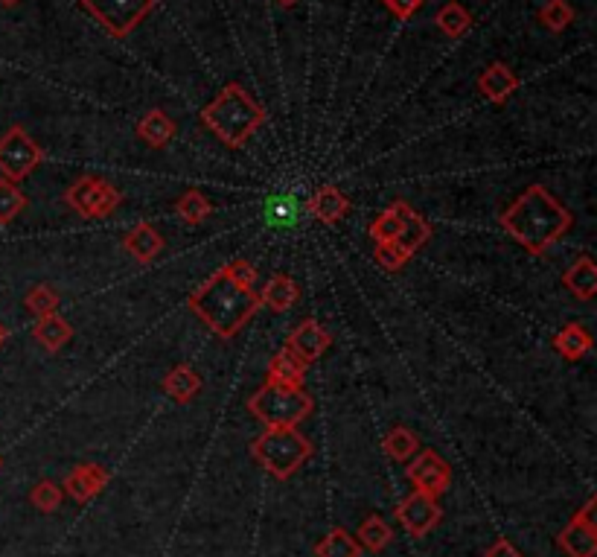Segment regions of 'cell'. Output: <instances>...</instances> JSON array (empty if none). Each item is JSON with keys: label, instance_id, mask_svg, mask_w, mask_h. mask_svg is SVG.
<instances>
[{"label": "cell", "instance_id": "39", "mask_svg": "<svg viewBox=\"0 0 597 557\" xmlns=\"http://www.w3.org/2000/svg\"><path fill=\"white\" fill-rule=\"evenodd\" d=\"M484 557H525L510 540H504V537H498L496 543L484 552Z\"/></svg>", "mask_w": 597, "mask_h": 557}, {"label": "cell", "instance_id": "17", "mask_svg": "<svg viewBox=\"0 0 597 557\" xmlns=\"http://www.w3.org/2000/svg\"><path fill=\"white\" fill-rule=\"evenodd\" d=\"M306 380V362L295 356L289 348L277 350L268 362V383L286 385V388H303Z\"/></svg>", "mask_w": 597, "mask_h": 557}, {"label": "cell", "instance_id": "25", "mask_svg": "<svg viewBox=\"0 0 597 557\" xmlns=\"http://www.w3.org/2000/svg\"><path fill=\"white\" fill-rule=\"evenodd\" d=\"M434 21H437L440 33L449 35V38H464V35L472 30V15H469V9H466L464 3H458V0L443 3V6L437 9Z\"/></svg>", "mask_w": 597, "mask_h": 557}, {"label": "cell", "instance_id": "16", "mask_svg": "<svg viewBox=\"0 0 597 557\" xmlns=\"http://www.w3.org/2000/svg\"><path fill=\"white\" fill-rule=\"evenodd\" d=\"M429 237H432V225L408 202H402V228H399V237L394 240L402 248V254L411 260L423 245L429 243Z\"/></svg>", "mask_w": 597, "mask_h": 557}, {"label": "cell", "instance_id": "41", "mask_svg": "<svg viewBox=\"0 0 597 557\" xmlns=\"http://www.w3.org/2000/svg\"><path fill=\"white\" fill-rule=\"evenodd\" d=\"M277 3H280V6H286V9H292V6H295V3H300V0H277Z\"/></svg>", "mask_w": 597, "mask_h": 557}, {"label": "cell", "instance_id": "9", "mask_svg": "<svg viewBox=\"0 0 597 557\" xmlns=\"http://www.w3.org/2000/svg\"><path fill=\"white\" fill-rule=\"evenodd\" d=\"M595 496L586 499V505L568 520L557 534V546L568 557H595L597 555V525H595Z\"/></svg>", "mask_w": 597, "mask_h": 557}, {"label": "cell", "instance_id": "33", "mask_svg": "<svg viewBox=\"0 0 597 557\" xmlns=\"http://www.w3.org/2000/svg\"><path fill=\"white\" fill-rule=\"evenodd\" d=\"M266 219L271 225H298L300 202L295 196H274V199H268Z\"/></svg>", "mask_w": 597, "mask_h": 557}, {"label": "cell", "instance_id": "32", "mask_svg": "<svg viewBox=\"0 0 597 557\" xmlns=\"http://www.w3.org/2000/svg\"><path fill=\"white\" fill-rule=\"evenodd\" d=\"M536 21L551 30V33H563L565 27L574 21V9L568 0H548L539 12H536Z\"/></svg>", "mask_w": 597, "mask_h": 557}, {"label": "cell", "instance_id": "19", "mask_svg": "<svg viewBox=\"0 0 597 557\" xmlns=\"http://www.w3.org/2000/svg\"><path fill=\"white\" fill-rule=\"evenodd\" d=\"M137 138L143 140L146 146H152V149H164L166 143L175 138V123H172V117L166 111L152 108V111H146L137 120Z\"/></svg>", "mask_w": 597, "mask_h": 557}, {"label": "cell", "instance_id": "21", "mask_svg": "<svg viewBox=\"0 0 597 557\" xmlns=\"http://www.w3.org/2000/svg\"><path fill=\"white\" fill-rule=\"evenodd\" d=\"M300 289L295 280L289 275H274L271 280H266V289L260 295V304L268 307L271 313H289L295 304H298Z\"/></svg>", "mask_w": 597, "mask_h": 557}, {"label": "cell", "instance_id": "1", "mask_svg": "<svg viewBox=\"0 0 597 557\" xmlns=\"http://www.w3.org/2000/svg\"><path fill=\"white\" fill-rule=\"evenodd\" d=\"M498 222L516 243L528 248L533 257H542L551 245L563 240L574 219L565 210L563 202L551 196L548 187L531 184L510 208L498 216Z\"/></svg>", "mask_w": 597, "mask_h": 557}, {"label": "cell", "instance_id": "28", "mask_svg": "<svg viewBox=\"0 0 597 557\" xmlns=\"http://www.w3.org/2000/svg\"><path fill=\"white\" fill-rule=\"evenodd\" d=\"M362 546L356 543V537L344 528H332L330 534L315 546V557H359Z\"/></svg>", "mask_w": 597, "mask_h": 557}, {"label": "cell", "instance_id": "43", "mask_svg": "<svg viewBox=\"0 0 597 557\" xmlns=\"http://www.w3.org/2000/svg\"><path fill=\"white\" fill-rule=\"evenodd\" d=\"M0 467H3V458H0Z\"/></svg>", "mask_w": 597, "mask_h": 557}, {"label": "cell", "instance_id": "34", "mask_svg": "<svg viewBox=\"0 0 597 557\" xmlns=\"http://www.w3.org/2000/svg\"><path fill=\"white\" fill-rule=\"evenodd\" d=\"M30 502H33V508H38L41 514H53V511L62 508L65 490H62V485H56V482H38L30 490Z\"/></svg>", "mask_w": 597, "mask_h": 557}, {"label": "cell", "instance_id": "38", "mask_svg": "<svg viewBox=\"0 0 597 557\" xmlns=\"http://www.w3.org/2000/svg\"><path fill=\"white\" fill-rule=\"evenodd\" d=\"M228 272L245 286H254V280H257V269L248 260H233V263H228Z\"/></svg>", "mask_w": 597, "mask_h": 557}, {"label": "cell", "instance_id": "30", "mask_svg": "<svg viewBox=\"0 0 597 557\" xmlns=\"http://www.w3.org/2000/svg\"><path fill=\"white\" fill-rule=\"evenodd\" d=\"M21 210H27V196L15 181L0 178V228L12 225L21 216Z\"/></svg>", "mask_w": 597, "mask_h": 557}, {"label": "cell", "instance_id": "36", "mask_svg": "<svg viewBox=\"0 0 597 557\" xmlns=\"http://www.w3.org/2000/svg\"><path fill=\"white\" fill-rule=\"evenodd\" d=\"M373 257H376V263H379L382 269H388V272H399V269L408 263V257L402 254V248H399L397 243H376Z\"/></svg>", "mask_w": 597, "mask_h": 557}, {"label": "cell", "instance_id": "31", "mask_svg": "<svg viewBox=\"0 0 597 557\" xmlns=\"http://www.w3.org/2000/svg\"><path fill=\"white\" fill-rule=\"evenodd\" d=\"M175 210H178V216L187 222V225H201L204 219H210L213 216V205L207 202V196L201 193V190H187L181 199H178V205H175Z\"/></svg>", "mask_w": 597, "mask_h": 557}, {"label": "cell", "instance_id": "15", "mask_svg": "<svg viewBox=\"0 0 597 557\" xmlns=\"http://www.w3.org/2000/svg\"><path fill=\"white\" fill-rule=\"evenodd\" d=\"M123 248L132 254L137 263H152L164 251V237L152 222H137L132 231L123 237Z\"/></svg>", "mask_w": 597, "mask_h": 557}, {"label": "cell", "instance_id": "27", "mask_svg": "<svg viewBox=\"0 0 597 557\" xmlns=\"http://www.w3.org/2000/svg\"><path fill=\"white\" fill-rule=\"evenodd\" d=\"M382 450H385L388 458H394V461H411L414 455L420 453V438L411 429H405V426H394L385 435Z\"/></svg>", "mask_w": 597, "mask_h": 557}, {"label": "cell", "instance_id": "10", "mask_svg": "<svg viewBox=\"0 0 597 557\" xmlns=\"http://www.w3.org/2000/svg\"><path fill=\"white\" fill-rule=\"evenodd\" d=\"M394 514H397L399 525H402L411 537H426L434 525L440 523L443 508L437 505V496L420 493V490H411V493L399 502Z\"/></svg>", "mask_w": 597, "mask_h": 557}, {"label": "cell", "instance_id": "26", "mask_svg": "<svg viewBox=\"0 0 597 557\" xmlns=\"http://www.w3.org/2000/svg\"><path fill=\"white\" fill-rule=\"evenodd\" d=\"M391 540H394V531L379 514L367 517L365 523L359 525V531H356V543L367 552H385L391 546Z\"/></svg>", "mask_w": 597, "mask_h": 557}, {"label": "cell", "instance_id": "4", "mask_svg": "<svg viewBox=\"0 0 597 557\" xmlns=\"http://www.w3.org/2000/svg\"><path fill=\"white\" fill-rule=\"evenodd\" d=\"M315 453L312 441L306 435H300L298 426H283V429H266L263 435L254 438L251 455L257 458V464L271 473L274 479L286 482L303 467V461H309Z\"/></svg>", "mask_w": 597, "mask_h": 557}, {"label": "cell", "instance_id": "13", "mask_svg": "<svg viewBox=\"0 0 597 557\" xmlns=\"http://www.w3.org/2000/svg\"><path fill=\"white\" fill-rule=\"evenodd\" d=\"M108 482H111V473H108L102 464L88 461V464H79V467H73V470H70V476L65 479L62 490L70 493L79 505H85V502L97 499Z\"/></svg>", "mask_w": 597, "mask_h": 557}, {"label": "cell", "instance_id": "2", "mask_svg": "<svg viewBox=\"0 0 597 557\" xmlns=\"http://www.w3.org/2000/svg\"><path fill=\"white\" fill-rule=\"evenodd\" d=\"M187 307L219 339H233L242 333V327H248V321L257 315L263 304H260V295L254 292V286L239 283L228 272V266H222L187 298Z\"/></svg>", "mask_w": 597, "mask_h": 557}, {"label": "cell", "instance_id": "8", "mask_svg": "<svg viewBox=\"0 0 597 557\" xmlns=\"http://www.w3.org/2000/svg\"><path fill=\"white\" fill-rule=\"evenodd\" d=\"M44 161L41 146L30 138V132L24 126H9L0 138V173L9 181H24L27 175H33Z\"/></svg>", "mask_w": 597, "mask_h": 557}, {"label": "cell", "instance_id": "42", "mask_svg": "<svg viewBox=\"0 0 597 557\" xmlns=\"http://www.w3.org/2000/svg\"><path fill=\"white\" fill-rule=\"evenodd\" d=\"M3 6H15V3H21V0H0Z\"/></svg>", "mask_w": 597, "mask_h": 557}, {"label": "cell", "instance_id": "23", "mask_svg": "<svg viewBox=\"0 0 597 557\" xmlns=\"http://www.w3.org/2000/svg\"><path fill=\"white\" fill-rule=\"evenodd\" d=\"M164 391L175 403H190L201 391V374L190 365H175L164 377Z\"/></svg>", "mask_w": 597, "mask_h": 557}, {"label": "cell", "instance_id": "12", "mask_svg": "<svg viewBox=\"0 0 597 557\" xmlns=\"http://www.w3.org/2000/svg\"><path fill=\"white\" fill-rule=\"evenodd\" d=\"M332 345V336L327 327H321L315 318H306V321H300L298 327L289 333V339H286V348L292 350L295 356H300L306 365H312V362H318Z\"/></svg>", "mask_w": 597, "mask_h": 557}, {"label": "cell", "instance_id": "5", "mask_svg": "<svg viewBox=\"0 0 597 557\" xmlns=\"http://www.w3.org/2000/svg\"><path fill=\"white\" fill-rule=\"evenodd\" d=\"M315 409V400L303 388H286V385L266 383L254 397H248V412L260 420L266 429H283L298 426Z\"/></svg>", "mask_w": 597, "mask_h": 557}, {"label": "cell", "instance_id": "11", "mask_svg": "<svg viewBox=\"0 0 597 557\" xmlns=\"http://www.w3.org/2000/svg\"><path fill=\"white\" fill-rule=\"evenodd\" d=\"M405 473H408L414 490L429 493V496H440V493H446L449 485H452V467H449V461L440 458L434 450H423V453L411 461V467Z\"/></svg>", "mask_w": 597, "mask_h": 557}, {"label": "cell", "instance_id": "22", "mask_svg": "<svg viewBox=\"0 0 597 557\" xmlns=\"http://www.w3.org/2000/svg\"><path fill=\"white\" fill-rule=\"evenodd\" d=\"M565 289L577 295L580 301H592L597 295V269L592 257H580L568 272L563 275Z\"/></svg>", "mask_w": 597, "mask_h": 557}, {"label": "cell", "instance_id": "29", "mask_svg": "<svg viewBox=\"0 0 597 557\" xmlns=\"http://www.w3.org/2000/svg\"><path fill=\"white\" fill-rule=\"evenodd\" d=\"M399 228H402V202H394L370 222V237L373 243H394L399 237Z\"/></svg>", "mask_w": 597, "mask_h": 557}, {"label": "cell", "instance_id": "24", "mask_svg": "<svg viewBox=\"0 0 597 557\" xmlns=\"http://www.w3.org/2000/svg\"><path fill=\"white\" fill-rule=\"evenodd\" d=\"M554 348L560 350V356L568 362L583 359L592 350V336L583 324H565L563 330L554 336Z\"/></svg>", "mask_w": 597, "mask_h": 557}, {"label": "cell", "instance_id": "20", "mask_svg": "<svg viewBox=\"0 0 597 557\" xmlns=\"http://www.w3.org/2000/svg\"><path fill=\"white\" fill-rule=\"evenodd\" d=\"M33 336L47 353H59L73 339V327L59 313L44 315V318H38V324L33 327Z\"/></svg>", "mask_w": 597, "mask_h": 557}, {"label": "cell", "instance_id": "40", "mask_svg": "<svg viewBox=\"0 0 597 557\" xmlns=\"http://www.w3.org/2000/svg\"><path fill=\"white\" fill-rule=\"evenodd\" d=\"M6 339H9V330H6V327L0 324V348H3V342H6Z\"/></svg>", "mask_w": 597, "mask_h": 557}, {"label": "cell", "instance_id": "14", "mask_svg": "<svg viewBox=\"0 0 597 557\" xmlns=\"http://www.w3.org/2000/svg\"><path fill=\"white\" fill-rule=\"evenodd\" d=\"M519 85H522V79L507 68L504 62L487 65L484 73L478 76V91H481V97H487L490 103L496 105L507 103V100L519 91Z\"/></svg>", "mask_w": 597, "mask_h": 557}, {"label": "cell", "instance_id": "18", "mask_svg": "<svg viewBox=\"0 0 597 557\" xmlns=\"http://www.w3.org/2000/svg\"><path fill=\"white\" fill-rule=\"evenodd\" d=\"M309 210H312V216H315L318 222H324V225H338V222L350 213V199H347L335 184H327V187H321V190L312 196Z\"/></svg>", "mask_w": 597, "mask_h": 557}, {"label": "cell", "instance_id": "6", "mask_svg": "<svg viewBox=\"0 0 597 557\" xmlns=\"http://www.w3.org/2000/svg\"><path fill=\"white\" fill-rule=\"evenodd\" d=\"M79 6L100 24L111 38L132 35L140 21L158 6V0H79Z\"/></svg>", "mask_w": 597, "mask_h": 557}, {"label": "cell", "instance_id": "37", "mask_svg": "<svg viewBox=\"0 0 597 557\" xmlns=\"http://www.w3.org/2000/svg\"><path fill=\"white\" fill-rule=\"evenodd\" d=\"M385 3V9L399 18V21H411L423 6H426V0H382Z\"/></svg>", "mask_w": 597, "mask_h": 557}, {"label": "cell", "instance_id": "35", "mask_svg": "<svg viewBox=\"0 0 597 557\" xmlns=\"http://www.w3.org/2000/svg\"><path fill=\"white\" fill-rule=\"evenodd\" d=\"M24 304H27V310H30L35 318H44V315H53L59 310V295H56L47 283H38V286H33V289L27 292Z\"/></svg>", "mask_w": 597, "mask_h": 557}, {"label": "cell", "instance_id": "7", "mask_svg": "<svg viewBox=\"0 0 597 557\" xmlns=\"http://www.w3.org/2000/svg\"><path fill=\"white\" fill-rule=\"evenodd\" d=\"M65 202L85 219H108L120 208L123 193L102 175H82L67 187Z\"/></svg>", "mask_w": 597, "mask_h": 557}, {"label": "cell", "instance_id": "3", "mask_svg": "<svg viewBox=\"0 0 597 557\" xmlns=\"http://www.w3.org/2000/svg\"><path fill=\"white\" fill-rule=\"evenodd\" d=\"M201 123L231 149H242L266 123V111L239 82H228L216 100L201 108Z\"/></svg>", "mask_w": 597, "mask_h": 557}]
</instances>
